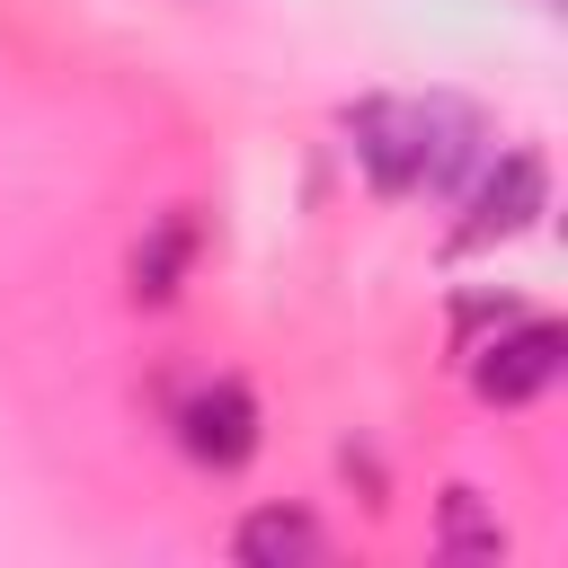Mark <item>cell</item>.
I'll return each mask as SVG.
<instances>
[{
	"mask_svg": "<svg viewBox=\"0 0 568 568\" xmlns=\"http://www.w3.org/2000/svg\"><path fill=\"white\" fill-rule=\"evenodd\" d=\"M337 133H346V151H355V169H364L373 195H453L488 160V115L470 98H453V89H426V98H408V89L355 98L337 115Z\"/></svg>",
	"mask_w": 568,
	"mask_h": 568,
	"instance_id": "cell-1",
	"label": "cell"
},
{
	"mask_svg": "<svg viewBox=\"0 0 568 568\" xmlns=\"http://www.w3.org/2000/svg\"><path fill=\"white\" fill-rule=\"evenodd\" d=\"M541 213H550V160L532 142H515V151H497V160L470 169V195H462L453 240L462 248H497V240H524Z\"/></svg>",
	"mask_w": 568,
	"mask_h": 568,
	"instance_id": "cell-2",
	"label": "cell"
},
{
	"mask_svg": "<svg viewBox=\"0 0 568 568\" xmlns=\"http://www.w3.org/2000/svg\"><path fill=\"white\" fill-rule=\"evenodd\" d=\"M178 453L195 462V470H248L257 462V444H266V417H257V390L248 382H231V373H213V382H195L186 399H178Z\"/></svg>",
	"mask_w": 568,
	"mask_h": 568,
	"instance_id": "cell-3",
	"label": "cell"
},
{
	"mask_svg": "<svg viewBox=\"0 0 568 568\" xmlns=\"http://www.w3.org/2000/svg\"><path fill=\"white\" fill-rule=\"evenodd\" d=\"M559 373H568V328H559V320H515V328H497V337L470 355V390H479L488 408H524V399H541Z\"/></svg>",
	"mask_w": 568,
	"mask_h": 568,
	"instance_id": "cell-4",
	"label": "cell"
},
{
	"mask_svg": "<svg viewBox=\"0 0 568 568\" xmlns=\"http://www.w3.org/2000/svg\"><path fill=\"white\" fill-rule=\"evenodd\" d=\"M195 248H204V222L186 213V204H169L142 240H133V302H178V284H186V266H195Z\"/></svg>",
	"mask_w": 568,
	"mask_h": 568,
	"instance_id": "cell-5",
	"label": "cell"
},
{
	"mask_svg": "<svg viewBox=\"0 0 568 568\" xmlns=\"http://www.w3.org/2000/svg\"><path fill=\"white\" fill-rule=\"evenodd\" d=\"M328 541H320V524L302 515V506H257L240 532H231V559H248V568H311Z\"/></svg>",
	"mask_w": 568,
	"mask_h": 568,
	"instance_id": "cell-6",
	"label": "cell"
},
{
	"mask_svg": "<svg viewBox=\"0 0 568 568\" xmlns=\"http://www.w3.org/2000/svg\"><path fill=\"white\" fill-rule=\"evenodd\" d=\"M444 559H506V524L479 506V488H444Z\"/></svg>",
	"mask_w": 568,
	"mask_h": 568,
	"instance_id": "cell-7",
	"label": "cell"
}]
</instances>
